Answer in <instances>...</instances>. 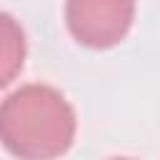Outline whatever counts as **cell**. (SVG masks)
I'll list each match as a JSON object with an SVG mask.
<instances>
[{"label": "cell", "mask_w": 160, "mask_h": 160, "mask_svg": "<svg viewBox=\"0 0 160 160\" xmlns=\"http://www.w3.org/2000/svg\"><path fill=\"white\" fill-rule=\"evenodd\" d=\"M75 110L50 85L30 82L0 102V142L20 160H55L75 140Z\"/></svg>", "instance_id": "cell-1"}, {"label": "cell", "mask_w": 160, "mask_h": 160, "mask_svg": "<svg viewBox=\"0 0 160 160\" xmlns=\"http://www.w3.org/2000/svg\"><path fill=\"white\" fill-rule=\"evenodd\" d=\"M135 20V0H65L70 35L92 50L118 45Z\"/></svg>", "instance_id": "cell-2"}, {"label": "cell", "mask_w": 160, "mask_h": 160, "mask_svg": "<svg viewBox=\"0 0 160 160\" xmlns=\"http://www.w3.org/2000/svg\"><path fill=\"white\" fill-rule=\"evenodd\" d=\"M25 62V32L20 22L0 12V90L8 88L22 70Z\"/></svg>", "instance_id": "cell-3"}, {"label": "cell", "mask_w": 160, "mask_h": 160, "mask_svg": "<svg viewBox=\"0 0 160 160\" xmlns=\"http://www.w3.org/2000/svg\"><path fill=\"white\" fill-rule=\"evenodd\" d=\"M112 160H130V158H112Z\"/></svg>", "instance_id": "cell-4"}]
</instances>
